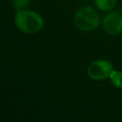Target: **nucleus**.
Segmentation results:
<instances>
[{"mask_svg":"<svg viewBox=\"0 0 122 122\" xmlns=\"http://www.w3.org/2000/svg\"><path fill=\"white\" fill-rule=\"evenodd\" d=\"M117 0H94L95 6L101 10H111L116 4Z\"/></svg>","mask_w":122,"mask_h":122,"instance_id":"nucleus-5","label":"nucleus"},{"mask_svg":"<svg viewBox=\"0 0 122 122\" xmlns=\"http://www.w3.org/2000/svg\"><path fill=\"white\" fill-rule=\"evenodd\" d=\"M31 0H12V7L16 10H24Z\"/></svg>","mask_w":122,"mask_h":122,"instance_id":"nucleus-7","label":"nucleus"},{"mask_svg":"<svg viewBox=\"0 0 122 122\" xmlns=\"http://www.w3.org/2000/svg\"><path fill=\"white\" fill-rule=\"evenodd\" d=\"M103 29L111 35L122 32V13L115 10L109 12L103 19Z\"/></svg>","mask_w":122,"mask_h":122,"instance_id":"nucleus-4","label":"nucleus"},{"mask_svg":"<svg viewBox=\"0 0 122 122\" xmlns=\"http://www.w3.org/2000/svg\"><path fill=\"white\" fill-rule=\"evenodd\" d=\"M112 84L118 89H122V71H112L110 74V77Z\"/></svg>","mask_w":122,"mask_h":122,"instance_id":"nucleus-6","label":"nucleus"},{"mask_svg":"<svg viewBox=\"0 0 122 122\" xmlns=\"http://www.w3.org/2000/svg\"><path fill=\"white\" fill-rule=\"evenodd\" d=\"M15 26L24 33L33 34L39 32L44 25V20L40 14L30 10H16L14 16Z\"/></svg>","mask_w":122,"mask_h":122,"instance_id":"nucleus-1","label":"nucleus"},{"mask_svg":"<svg viewBox=\"0 0 122 122\" xmlns=\"http://www.w3.org/2000/svg\"><path fill=\"white\" fill-rule=\"evenodd\" d=\"M73 22L78 30L91 31L99 26L100 16L93 8L85 6L76 10L73 16Z\"/></svg>","mask_w":122,"mask_h":122,"instance_id":"nucleus-2","label":"nucleus"},{"mask_svg":"<svg viewBox=\"0 0 122 122\" xmlns=\"http://www.w3.org/2000/svg\"><path fill=\"white\" fill-rule=\"evenodd\" d=\"M113 71L112 64L104 59H99L92 62L88 67V74L93 80H104L110 77Z\"/></svg>","mask_w":122,"mask_h":122,"instance_id":"nucleus-3","label":"nucleus"}]
</instances>
